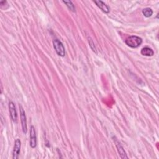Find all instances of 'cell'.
I'll return each mask as SVG.
<instances>
[{"label":"cell","instance_id":"cell-1","mask_svg":"<svg viewBox=\"0 0 159 159\" xmlns=\"http://www.w3.org/2000/svg\"><path fill=\"white\" fill-rule=\"evenodd\" d=\"M142 42L143 39L136 36H129L125 41V43L126 44V45L132 48H137L139 47L141 44H142Z\"/></svg>","mask_w":159,"mask_h":159},{"label":"cell","instance_id":"cell-2","mask_svg":"<svg viewBox=\"0 0 159 159\" xmlns=\"http://www.w3.org/2000/svg\"><path fill=\"white\" fill-rule=\"evenodd\" d=\"M53 45L56 52L59 56L64 57L65 56V47L61 41L58 39H55L53 41Z\"/></svg>","mask_w":159,"mask_h":159},{"label":"cell","instance_id":"cell-3","mask_svg":"<svg viewBox=\"0 0 159 159\" xmlns=\"http://www.w3.org/2000/svg\"><path fill=\"white\" fill-rule=\"evenodd\" d=\"M20 116H21V124H22L23 131L24 134H26L27 131L26 116L25 111L21 105H20Z\"/></svg>","mask_w":159,"mask_h":159},{"label":"cell","instance_id":"cell-4","mask_svg":"<svg viewBox=\"0 0 159 159\" xmlns=\"http://www.w3.org/2000/svg\"><path fill=\"white\" fill-rule=\"evenodd\" d=\"M21 147V140L19 139H17L14 143V149L13 152V159H17L19 158V155L20 154Z\"/></svg>","mask_w":159,"mask_h":159},{"label":"cell","instance_id":"cell-5","mask_svg":"<svg viewBox=\"0 0 159 159\" xmlns=\"http://www.w3.org/2000/svg\"><path fill=\"white\" fill-rule=\"evenodd\" d=\"M30 146L32 148H35L37 146V137L36 130L34 126L31 127L30 130Z\"/></svg>","mask_w":159,"mask_h":159},{"label":"cell","instance_id":"cell-6","mask_svg":"<svg viewBox=\"0 0 159 159\" xmlns=\"http://www.w3.org/2000/svg\"><path fill=\"white\" fill-rule=\"evenodd\" d=\"M9 113H10V116L12 121L13 122H17V114L16 112V109L15 104L13 102L10 101L9 103Z\"/></svg>","mask_w":159,"mask_h":159},{"label":"cell","instance_id":"cell-7","mask_svg":"<svg viewBox=\"0 0 159 159\" xmlns=\"http://www.w3.org/2000/svg\"><path fill=\"white\" fill-rule=\"evenodd\" d=\"M116 146L118 151V153L119 154V155L121 157V158H128V157L127 156V154L124 149L123 147L121 145V144L117 142V141H116Z\"/></svg>","mask_w":159,"mask_h":159},{"label":"cell","instance_id":"cell-8","mask_svg":"<svg viewBox=\"0 0 159 159\" xmlns=\"http://www.w3.org/2000/svg\"><path fill=\"white\" fill-rule=\"evenodd\" d=\"M94 2L96 5V6L99 9H101L104 13H108L110 12V8L102 1H100L99 0V1H95Z\"/></svg>","mask_w":159,"mask_h":159},{"label":"cell","instance_id":"cell-9","mask_svg":"<svg viewBox=\"0 0 159 159\" xmlns=\"http://www.w3.org/2000/svg\"><path fill=\"white\" fill-rule=\"evenodd\" d=\"M154 52L151 48L149 47H144L141 50V54L147 56V57H152L153 56Z\"/></svg>","mask_w":159,"mask_h":159},{"label":"cell","instance_id":"cell-10","mask_svg":"<svg viewBox=\"0 0 159 159\" xmlns=\"http://www.w3.org/2000/svg\"><path fill=\"white\" fill-rule=\"evenodd\" d=\"M63 2L67 5L68 8L73 12H75V7L71 1H63Z\"/></svg>","mask_w":159,"mask_h":159},{"label":"cell","instance_id":"cell-11","mask_svg":"<svg viewBox=\"0 0 159 159\" xmlns=\"http://www.w3.org/2000/svg\"><path fill=\"white\" fill-rule=\"evenodd\" d=\"M143 13L144 16L146 17H150L152 14H153V11L152 10L151 8H146L143 10Z\"/></svg>","mask_w":159,"mask_h":159},{"label":"cell","instance_id":"cell-12","mask_svg":"<svg viewBox=\"0 0 159 159\" xmlns=\"http://www.w3.org/2000/svg\"><path fill=\"white\" fill-rule=\"evenodd\" d=\"M88 42H89L90 46L91 49L93 50V51L96 53V47H95V44H94L93 40L92 39V38H88Z\"/></svg>","mask_w":159,"mask_h":159}]
</instances>
